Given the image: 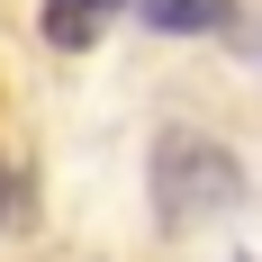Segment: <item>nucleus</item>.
I'll list each match as a JSON object with an SVG mask.
<instances>
[{
	"label": "nucleus",
	"instance_id": "1",
	"mask_svg": "<svg viewBox=\"0 0 262 262\" xmlns=\"http://www.w3.org/2000/svg\"><path fill=\"white\" fill-rule=\"evenodd\" d=\"M235 208H244V163H235V145H217V136H199V127L154 136V217L172 226V235L217 226V217H235Z\"/></svg>",
	"mask_w": 262,
	"mask_h": 262
},
{
	"label": "nucleus",
	"instance_id": "2",
	"mask_svg": "<svg viewBox=\"0 0 262 262\" xmlns=\"http://www.w3.org/2000/svg\"><path fill=\"white\" fill-rule=\"evenodd\" d=\"M127 18H145L154 36H226L235 0H127Z\"/></svg>",
	"mask_w": 262,
	"mask_h": 262
},
{
	"label": "nucleus",
	"instance_id": "3",
	"mask_svg": "<svg viewBox=\"0 0 262 262\" xmlns=\"http://www.w3.org/2000/svg\"><path fill=\"white\" fill-rule=\"evenodd\" d=\"M108 18H127V0H46V9H36V27H46V46H54V54L100 46V27H108Z\"/></svg>",
	"mask_w": 262,
	"mask_h": 262
},
{
	"label": "nucleus",
	"instance_id": "4",
	"mask_svg": "<svg viewBox=\"0 0 262 262\" xmlns=\"http://www.w3.org/2000/svg\"><path fill=\"white\" fill-rule=\"evenodd\" d=\"M18 208H27V172H18V163H0V226H9Z\"/></svg>",
	"mask_w": 262,
	"mask_h": 262
}]
</instances>
